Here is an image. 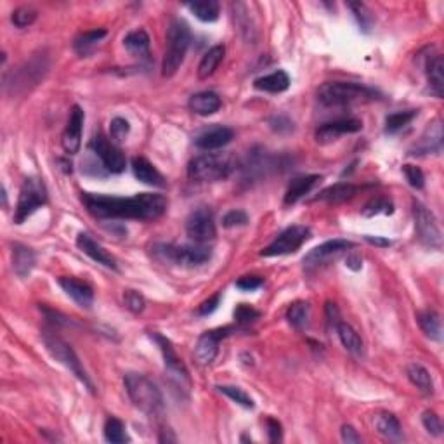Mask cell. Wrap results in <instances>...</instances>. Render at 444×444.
Segmentation results:
<instances>
[{"instance_id": "1", "label": "cell", "mask_w": 444, "mask_h": 444, "mask_svg": "<svg viewBox=\"0 0 444 444\" xmlns=\"http://www.w3.org/2000/svg\"><path fill=\"white\" fill-rule=\"evenodd\" d=\"M87 212L101 221H155L167 212V198L156 193H141L132 198L105 197V194L82 193Z\"/></svg>"}, {"instance_id": "2", "label": "cell", "mask_w": 444, "mask_h": 444, "mask_svg": "<svg viewBox=\"0 0 444 444\" xmlns=\"http://www.w3.org/2000/svg\"><path fill=\"white\" fill-rule=\"evenodd\" d=\"M130 401L149 419H162L165 411L163 396L153 380L143 373H127L124 378Z\"/></svg>"}, {"instance_id": "3", "label": "cell", "mask_w": 444, "mask_h": 444, "mask_svg": "<svg viewBox=\"0 0 444 444\" xmlns=\"http://www.w3.org/2000/svg\"><path fill=\"white\" fill-rule=\"evenodd\" d=\"M380 98V94L371 87L356 82H327L317 90V99L323 106L339 108V106L370 103Z\"/></svg>"}, {"instance_id": "4", "label": "cell", "mask_w": 444, "mask_h": 444, "mask_svg": "<svg viewBox=\"0 0 444 444\" xmlns=\"http://www.w3.org/2000/svg\"><path fill=\"white\" fill-rule=\"evenodd\" d=\"M235 167V156L229 153H204L187 163V177L198 182L222 181L231 175Z\"/></svg>"}, {"instance_id": "5", "label": "cell", "mask_w": 444, "mask_h": 444, "mask_svg": "<svg viewBox=\"0 0 444 444\" xmlns=\"http://www.w3.org/2000/svg\"><path fill=\"white\" fill-rule=\"evenodd\" d=\"M165 52L162 61V75L170 78L177 74L191 44V30L185 19H172L165 37Z\"/></svg>"}, {"instance_id": "6", "label": "cell", "mask_w": 444, "mask_h": 444, "mask_svg": "<svg viewBox=\"0 0 444 444\" xmlns=\"http://www.w3.org/2000/svg\"><path fill=\"white\" fill-rule=\"evenodd\" d=\"M153 257L163 264L182 267H197L205 264L212 257L210 248L200 243L194 245H174V243H155L151 247Z\"/></svg>"}, {"instance_id": "7", "label": "cell", "mask_w": 444, "mask_h": 444, "mask_svg": "<svg viewBox=\"0 0 444 444\" xmlns=\"http://www.w3.org/2000/svg\"><path fill=\"white\" fill-rule=\"evenodd\" d=\"M42 339H44V344H45V347H47L49 354H51L57 363H61L64 368L70 370L71 373H74L75 377L94 394L95 389H94L93 380L89 378L87 371L83 370L82 363H80L76 352L71 349V346H68L61 337H57L56 333H51V332H44Z\"/></svg>"}, {"instance_id": "8", "label": "cell", "mask_w": 444, "mask_h": 444, "mask_svg": "<svg viewBox=\"0 0 444 444\" xmlns=\"http://www.w3.org/2000/svg\"><path fill=\"white\" fill-rule=\"evenodd\" d=\"M49 194L44 181L38 177H26L19 191L18 205L14 210V222L23 224L35 210L47 204Z\"/></svg>"}, {"instance_id": "9", "label": "cell", "mask_w": 444, "mask_h": 444, "mask_svg": "<svg viewBox=\"0 0 444 444\" xmlns=\"http://www.w3.org/2000/svg\"><path fill=\"white\" fill-rule=\"evenodd\" d=\"M49 68V59L45 54H38L35 57L28 61V63L23 64L21 68L13 74V78L6 80L4 82V87L6 90H9L11 94H19V93H26L32 87H35L44 75L47 74Z\"/></svg>"}, {"instance_id": "10", "label": "cell", "mask_w": 444, "mask_h": 444, "mask_svg": "<svg viewBox=\"0 0 444 444\" xmlns=\"http://www.w3.org/2000/svg\"><path fill=\"white\" fill-rule=\"evenodd\" d=\"M413 219H415L416 238L420 243L428 248L441 250L443 248V231L434 214L420 201L413 200Z\"/></svg>"}, {"instance_id": "11", "label": "cell", "mask_w": 444, "mask_h": 444, "mask_svg": "<svg viewBox=\"0 0 444 444\" xmlns=\"http://www.w3.org/2000/svg\"><path fill=\"white\" fill-rule=\"evenodd\" d=\"M311 238V229L308 226H290L285 231L279 233L276 240L260 252L262 257H279L297 252L302 245Z\"/></svg>"}, {"instance_id": "12", "label": "cell", "mask_w": 444, "mask_h": 444, "mask_svg": "<svg viewBox=\"0 0 444 444\" xmlns=\"http://www.w3.org/2000/svg\"><path fill=\"white\" fill-rule=\"evenodd\" d=\"M186 233L194 243H209L216 238V219L209 206H198L189 214L186 221Z\"/></svg>"}, {"instance_id": "13", "label": "cell", "mask_w": 444, "mask_h": 444, "mask_svg": "<svg viewBox=\"0 0 444 444\" xmlns=\"http://www.w3.org/2000/svg\"><path fill=\"white\" fill-rule=\"evenodd\" d=\"M89 148L110 174H122L125 170V167H127V160H125L124 153L115 146L113 143L106 141V137H103L101 134L93 137Z\"/></svg>"}, {"instance_id": "14", "label": "cell", "mask_w": 444, "mask_h": 444, "mask_svg": "<svg viewBox=\"0 0 444 444\" xmlns=\"http://www.w3.org/2000/svg\"><path fill=\"white\" fill-rule=\"evenodd\" d=\"M235 330L233 327H224L217 328V330L205 332L204 335L198 339L197 346H194V361L201 366H209L216 361L217 354H219V344L222 339H226L228 335H231V332Z\"/></svg>"}, {"instance_id": "15", "label": "cell", "mask_w": 444, "mask_h": 444, "mask_svg": "<svg viewBox=\"0 0 444 444\" xmlns=\"http://www.w3.org/2000/svg\"><path fill=\"white\" fill-rule=\"evenodd\" d=\"M151 340L156 344V346L160 347V351H162V356H163V361H165V368L170 371L172 377L177 378L179 382H186V384H189V373H187L185 363L181 361V358L177 356V352H175L174 346H172L170 340L167 339V337H163L162 333H151Z\"/></svg>"}, {"instance_id": "16", "label": "cell", "mask_w": 444, "mask_h": 444, "mask_svg": "<svg viewBox=\"0 0 444 444\" xmlns=\"http://www.w3.org/2000/svg\"><path fill=\"white\" fill-rule=\"evenodd\" d=\"M349 248H354V243L349 240H330L325 241L320 247L312 248L308 255L304 257V269L305 271H312L316 267H320L321 264L327 262L328 259L333 257V255H339L342 252L349 250Z\"/></svg>"}, {"instance_id": "17", "label": "cell", "mask_w": 444, "mask_h": 444, "mask_svg": "<svg viewBox=\"0 0 444 444\" xmlns=\"http://www.w3.org/2000/svg\"><path fill=\"white\" fill-rule=\"evenodd\" d=\"M363 129V122L358 118H340V120L328 122L316 130L315 139L317 144H330L342 137L344 134H356Z\"/></svg>"}, {"instance_id": "18", "label": "cell", "mask_w": 444, "mask_h": 444, "mask_svg": "<svg viewBox=\"0 0 444 444\" xmlns=\"http://www.w3.org/2000/svg\"><path fill=\"white\" fill-rule=\"evenodd\" d=\"M83 120H86V113L75 105L70 111V118H68L66 129L63 132V149L68 155H76L82 146V130H83Z\"/></svg>"}, {"instance_id": "19", "label": "cell", "mask_w": 444, "mask_h": 444, "mask_svg": "<svg viewBox=\"0 0 444 444\" xmlns=\"http://www.w3.org/2000/svg\"><path fill=\"white\" fill-rule=\"evenodd\" d=\"M443 124L441 120H434L432 124H428V127L423 132V136L420 137L419 144L411 149L409 155L413 156H423V155H439L443 151Z\"/></svg>"}, {"instance_id": "20", "label": "cell", "mask_w": 444, "mask_h": 444, "mask_svg": "<svg viewBox=\"0 0 444 444\" xmlns=\"http://www.w3.org/2000/svg\"><path fill=\"white\" fill-rule=\"evenodd\" d=\"M76 247H78L83 254L89 255L94 262L101 264V266L108 267L111 271H118L117 260H115L113 255H111L108 250H105V247L99 245L98 241H95L90 235H87V233H80V235L76 236Z\"/></svg>"}, {"instance_id": "21", "label": "cell", "mask_w": 444, "mask_h": 444, "mask_svg": "<svg viewBox=\"0 0 444 444\" xmlns=\"http://www.w3.org/2000/svg\"><path fill=\"white\" fill-rule=\"evenodd\" d=\"M57 283L66 292V296L71 300H75L80 308L90 309V305L94 304V290L89 283L80 281V279L71 276H61Z\"/></svg>"}, {"instance_id": "22", "label": "cell", "mask_w": 444, "mask_h": 444, "mask_svg": "<svg viewBox=\"0 0 444 444\" xmlns=\"http://www.w3.org/2000/svg\"><path fill=\"white\" fill-rule=\"evenodd\" d=\"M276 167V158L271 155H267L266 151H254L248 153L247 162L243 163V172H245V179L247 181H254V179H260L262 175H266L271 168Z\"/></svg>"}, {"instance_id": "23", "label": "cell", "mask_w": 444, "mask_h": 444, "mask_svg": "<svg viewBox=\"0 0 444 444\" xmlns=\"http://www.w3.org/2000/svg\"><path fill=\"white\" fill-rule=\"evenodd\" d=\"M235 137V132L229 127H214L201 132L200 136L194 139V144H197L200 149H205V151H214V149L224 148L226 144H229Z\"/></svg>"}, {"instance_id": "24", "label": "cell", "mask_w": 444, "mask_h": 444, "mask_svg": "<svg viewBox=\"0 0 444 444\" xmlns=\"http://www.w3.org/2000/svg\"><path fill=\"white\" fill-rule=\"evenodd\" d=\"M132 172L136 175L137 181H141L143 185L153 186V187H165V177L160 174V170L153 165L151 162H148L143 156H137L132 160Z\"/></svg>"}, {"instance_id": "25", "label": "cell", "mask_w": 444, "mask_h": 444, "mask_svg": "<svg viewBox=\"0 0 444 444\" xmlns=\"http://www.w3.org/2000/svg\"><path fill=\"white\" fill-rule=\"evenodd\" d=\"M35 252L21 243L13 245V269L19 278H28L35 267Z\"/></svg>"}, {"instance_id": "26", "label": "cell", "mask_w": 444, "mask_h": 444, "mask_svg": "<svg viewBox=\"0 0 444 444\" xmlns=\"http://www.w3.org/2000/svg\"><path fill=\"white\" fill-rule=\"evenodd\" d=\"M320 181H321V175H316V174L302 175V177L293 179L285 193V205H296L297 201H300L302 198L305 197V194L311 193L312 187H315Z\"/></svg>"}, {"instance_id": "27", "label": "cell", "mask_w": 444, "mask_h": 444, "mask_svg": "<svg viewBox=\"0 0 444 444\" xmlns=\"http://www.w3.org/2000/svg\"><path fill=\"white\" fill-rule=\"evenodd\" d=\"M124 45L129 51L130 56L137 57L141 61H149V47H151V40H149V35L144 30H134L125 35L124 38Z\"/></svg>"}, {"instance_id": "28", "label": "cell", "mask_w": 444, "mask_h": 444, "mask_svg": "<svg viewBox=\"0 0 444 444\" xmlns=\"http://www.w3.org/2000/svg\"><path fill=\"white\" fill-rule=\"evenodd\" d=\"M426 74L428 87H431V93L434 94L436 98L441 99L444 94V59L441 54L428 57L426 64Z\"/></svg>"}, {"instance_id": "29", "label": "cell", "mask_w": 444, "mask_h": 444, "mask_svg": "<svg viewBox=\"0 0 444 444\" xmlns=\"http://www.w3.org/2000/svg\"><path fill=\"white\" fill-rule=\"evenodd\" d=\"M222 101L216 93H210V90H204V93H198L191 95L189 99V110L194 115H200V117H209V115L217 113L221 110Z\"/></svg>"}, {"instance_id": "30", "label": "cell", "mask_w": 444, "mask_h": 444, "mask_svg": "<svg viewBox=\"0 0 444 444\" xmlns=\"http://www.w3.org/2000/svg\"><path fill=\"white\" fill-rule=\"evenodd\" d=\"M373 423L378 434L384 436L389 441H401V439H403V428H401L397 416L392 415V413L389 411L378 413V415H375Z\"/></svg>"}, {"instance_id": "31", "label": "cell", "mask_w": 444, "mask_h": 444, "mask_svg": "<svg viewBox=\"0 0 444 444\" xmlns=\"http://www.w3.org/2000/svg\"><path fill=\"white\" fill-rule=\"evenodd\" d=\"M333 328L337 330V335H339L342 346L346 347L351 354L359 356V358L365 354V344H363V339L359 337V333L351 327V325L344 323V321L340 320Z\"/></svg>"}, {"instance_id": "32", "label": "cell", "mask_w": 444, "mask_h": 444, "mask_svg": "<svg viewBox=\"0 0 444 444\" xmlns=\"http://www.w3.org/2000/svg\"><path fill=\"white\" fill-rule=\"evenodd\" d=\"M356 193H358V187L354 185H351V182H339V185H333L330 187H325L323 191H320L315 200L328 201V204L337 205L354 198Z\"/></svg>"}, {"instance_id": "33", "label": "cell", "mask_w": 444, "mask_h": 444, "mask_svg": "<svg viewBox=\"0 0 444 444\" xmlns=\"http://www.w3.org/2000/svg\"><path fill=\"white\" fill-rule=\"evenodd\" d=\"M254 86H255V89L262 90V93H269V94L285 93V90L290 87V76L286 75L283 70H278L269 75L260 76V78L255 80Z\"/></svg>"}, {"instance_id": "34", "label": "cell", "mask_w": 444, "mask_h": 444, "mask_svg": "<svg viewBox=\"0 0 444 444\" xmlns=\"http://www.w3.org/2000/svg\"><path fill=\"white\" fill-rule=\"evenodd\" d=\"M224 56H226V47L222 44L210 47L209 51L205 52V56L201 57L200 64H198V78L205 80L216 74V70L219 68V64L222 63V59H224Z\"/></svg>"}, {"instance_id": "35", "label": "cell", "mask_w": 444, "mask_h": 444, "mask_svg": "<svg viewBox=\"0 0 444 444\" xmlns=\"http://www.w3.org/2000/svg\"><path fill=\"white\" fill-rule=\"evenodd\" d=\"M407 375H408L409 382H411V384L415 385L420 392H423L426 396H432V394H434V380H432L428 370L423 368L422 365H419V363H411V365H408Z\"/></svg>"}, {"instance_id": "36", "label": "cell", "mask_w": 444, "mask_h": 444, "mask_svg": "<svg viewBox=\"0 0 444 444\" xmlns=\"http://www.w3.org/2000/svg\"><path fill=\"white\" fill-rule=\"evenodd\" d=\"M187 9L194 14L200 21L204 23H214L219 19L221 6L216 0H200V2H189L186 4Z\"/></svg>"}, {"instance_id": "37", "label": "cell", "mask_w": 444, "mask_h": 444, "mask_svg": "<svg viewBox=\"0 0 444 444\" xmlns=\"http://www.w3.org/2000/svg\"><path fill=\"white\" fill-rule=\"evenodd\" d=\"M416 320H419L420 328H422V332L426 333L428 339L436 340V342H439V340H441L443 328H441V317H439L438 312L436 311L419 312Z\"/></svg>"}, {"instance_id": "38", "label": "cell", "mask_w": 444, "mask_h": 444, "mask_svg": "<svg viewBox=\"0 0 444 444\" xmlns=\"http://www.w3.org/2000/svg\"><path fill=\"white\" fill-rule=\"evenodd\" d=\"M106 35H108L106 30H90V32L80 33V35L75 38L74 49L80 56H87Z\"/></svg>"}, {"instance_id": "39", "label": "cell", "mask_w": 444, "mask_h": 444, "mask_svg": "<svg viewBox=\"0 0 444 444\" xmlns=\"http://www.w3.org/2000/svg\"><path fill=\"white\" fill-rule=\"evenodd\" d=\"M416 115H419V111H415V110L396 111V113L389 115V117L385 118V134L394 136V134H397L399 130L408 127V125L415 120Z\"/></svg>"}, {"instance_id": "40", "label": "cell", "mask_w": 444, "mask_h": 444, "mask_svg": "<svg viewBox=\"0 0 444 444\" xmlns=\"http://www.w3.org/2000/svg\"><path fill=\"white\" fill-rule=\"evenodd\" d=\"M105 439L111 444H122L129 443L130 438L127 434V428H125L124 422L115 416H110L105 423Z\"/></svg>"}, {"instance_id": "41", "label": "cell", "mask_w": 444, "mask_h": 444, "mask_svg": "<svg viewBox=\"0 0 444 444\" xmlns=\"http://www.w3.org/2000/svg\"><path fill=\"white\" fill-rule=\"evenodd\" d=\"M309 311H311V308H309L308 302H293L286 311V320L293 328L302 330L309 321Z\"/></svg>"}, {"instance_id": "42", "label": "cell", "mask_w": 444, "mask_h": 444, "mask_svg": "<svg viewBox=\"0 0 444 444\" xmlns=\"http://www.w3.org/2000/svg\"><path fill=\"white\" fill-rule=\"evenodd\" d=\"M347 7L352 11V14H354L356 21H358L359 28L363 30L365 33H368L371 30V26H373V14H371V11L366 7V4L363 2H349L347 4Z\"/></svg>"}, {"instance_id": "43", "label": "cell", "mask_w": 444, "mask_h": 444, "mask_svg": "<svg viewBox=\"0 0 444 444\" xmlns=\"http://www.w3.org/2000/svg\"><path fill=\"white\" fill-rule=\"evenodd\" d=\"M37 18H38V11L35 9V7L23 6L14 11L13 16H11V21H13V25L16 26V28H28V26H32L33 23L37 21Z\"/></svg>"}, {"instance_id": "44", "label": "cell", "mask_w": 444, "mask_h": 444, "mask_svg": "<svg viewBox=\"0 0 444 444\" xmlns=\"http://www.w3.org/2000/svg\"><path fill=\"white\" fill-rule=\"evenodd\" d=\"M217 389H219V392L224 394V396H228L229 399L235 401L236 404H240V407L248 408V409H252L255 407L254 399H252V397L248 396L243 389L235 387V385H219Z\"/></svg>"}, {"instance_id": "45", "label": "cell", "mask_w": 444, "mask_h": 444, "mask_svg": "<svg viewBox=\"0 0 444 444\" xmlns=\"http://www.w3.org/2000/svg\"><path fill=\"white\" fill-rule=\"evenodd\" d=\"M233 11H235V21L241 35L247 38V40H254V28H250V18L247 16V7L243 4H235Z\"/></svg>"}, {"instance_id": "46", "label": "cell", "mask_w": 444, "mask_h": 444, "mask_svg": "<svg viewBox=\"0 0 444 444\" xmlns=\"http://www.w3.org/2000/svg\"><path fill=\"white\" fill-rule=\"evenodd\" d=\"M392 212H394L392 201L382 197H377V198H373V200H370L365 209H363V216L365 217H373V216H378V214H392Z\"/></svg>"}, {"instance_id": "47", "label": "cell", "mask_w": 444, "mask_h": 444, "mask_svg": "<svg viewBox=\"0 0 444 444\" xmlns=\"http://www.w3.org/2000/svg\"><path fill=\"white\" fill-rule=\"evenodd\" d=\"M129 132H130V124L127 120H125V118L117 117V118H113V120H111L110 137L115 144L124 143V141L127 139Z\"/></svg>"}, {"instance_id": "48", "label": "cell", "mask_w": 444, "mask_h": 444, "mask_svg": "<svg viewBox=\"0 0 444 444\" xmlns=\"http://www.w3.org/2000/svg\"><path fill=\"white\" fill-rule=\"evenodd\" d=\"M124 304L134 315H139L146 308V298L143 297V293L136 292V290H125L124 292Z\"/></svg>"}, {"instance_id": "49", "label": "cell", "mask_w": 444, "mask_h": 444, "mask_svg": "<svg viewBox=\"0 0 444 444\" xmlns=\"http://www.w3.org/2000/svg\"><path fill=\"white\" fill-rule=\"evenodd\" d=\"M403 174L409 186L415 187V189H423V186H426V175H423V172L419 167L407 163V165H403Z\"/></svg>"}, {"instance_id": "50", "label": "cell", "mask_w": 444, "mask_h": 444, "mask_svg": "<svg viewBox=\"0 0 444 444\" xmlns=\"http://www.w3.org/2000/svg\"><path fill=\"white\" fill-rule=\"evenodd\" d=\"M422 423H423V427H426V431L431 436H436V438L443 436V422H441V419H439V416L436 415L434 411H431V409L423 411Z\"/></svg>"}, {"instance_id": "51", "label": "cell", "mask_w": 444, "mask_h": 444, "mask_svg": "<svg viewBox=\"0 0 444 444\" xmlns=\"http://www.w3.org/2000/svg\"><path fill=\"white\" fill-rule=\"evenodd\" d=\"M260 312L257 309H254L252 305L247 304H240L238 308L235 309V320L238 321L240 325H250L254 323L255 320H259Z\"/></svg>"}, {"instance_id": "52", "label": "cell", "mask_w": 444, "mask_h": 444, "mask_svg": "<svg viewBox=\"0 0 444 444\" xmlns=\"http://www.w3.org/2000/svg\"><path fill=\"white\" fill-rule=\"evenodd\" d=\"M40 311L45 315V320H49V323L56 325V327H70V325H74L70 317L61 315L59 311H54V309L47 308L45 304L40 305Z\"/></svg>"}, {"instance_id": "53", "label": "cell", "mask_w": 444, "mask_h": 444, "mask_svg": "<svg viewBox=\"0 0 444 444\" xmlns=\"http://www.w3.org/2000/svg\"><path fill=\"white\" fill-rule=\"evenodd\" d=\"M248 222L247 212L243 210H231L222 217V226L224 228H238V226H245Z\"/></svg>"}, {"instance_id": "54", "label": "cell", "mask_w": 444, "mask_h": 444, "mask_svg": "<svg viewBox=\"0 0 444 444\" xmlns=\"http://www.w3.org/2000/svg\"><path fill=\"white\" fill-rule=\"evenodd\" d=\"M269 125L278 134L292 132L293 130V122L288 117H285V115H276V117L269 118Z\"/></svg>"}, {"instance_id": "55", "label": "cell", "mask_w": 444, "mask_h": 444, "mask_svg": "<svg viewBox=\"0 0 444 444\" xmlns=\"http://www.w3.org/2000/svg\"><path fill=\"white\" fill-rule=\"evenodd\" d=\"M264 285V278L260 276H243L236 281V288L243 290V292H254V290L260 288Z\"/></svg>"}, {"instance_id": "56", "label": "cell", "mask_w": 444, "mask_h": 444, "mask_svg": "<svg viewBox=\"0 0 444 444\" xmlns=\"http://www.w3.org/2000/svg\"><path fill=\"white\" fill-rule=\"evenodd\" d=\"M219 302H221V293H216V296L210 297L209 300L201 302V304L198 305V315L200 316L212 315V312L219 308Z\"/></svg>"}, {"instance_id": "57", "label": "cell", "mask_w": 444, "mask_h": 444, "mask_svg": "<svg viewBox=\"0 0 444 444\" xmlns=\"http://www.w3.org/2000/svg\"><path fill=\"white\" fill-rule=\"evenodd\" d=\"M266 426H267V434H269V441L271 443H278L281 441V423L274 419H267L266 420Z\"/></svg>"}, {"instance_id": "58", "label": "cell", "mask_w": 444, "mask_h": 444, "mask_svg": "<svg viewBox=\"0 0 444 444\" xmlns=\"http://www.w3.org/2000/svg\"><path fill=\"white\" fill-rule=\"evenodd\" d=\"M340 436H342L344 443H354V444L361 443V436H359L358 431L351 426H344L342 431H340Z\"/></svg>"}, {"instance_id": "59", "label": "cell", "mask_w": 444, "mask_h": 444, "mask_svg": "<svg viewBox=\"0 0 444 444\" xmlns=\"http://www.w3.org/2000/svg\"><path fill=\"white\" fill-rule=\"evenodd\" d=\"M327 317H328V323H330L332 327H335V325L340 321L339 308H337V305L333 304V302H328V304H327Z\"/></svg>"}, {"instance_id": "60", "label": "cell", "mask_w": 444, "mask_h": 444, "mask_svg": "<svg viewBox=\"0 0 444 444\" xmlns=\"http://www.w3.org/2000/svg\"><path fill=\"white\" fill-rule=\"evenodd\" d=\"M346 266L349 267L352 271H359L363 267V260L359 257L358 254H351L349 257L346 259Z\"/></svg>"}, {"instance_id": "61", "label": "cell", "mask_w": 444, "mask_h": 444, "mask_svg": "<svg viewBox=\"0 0 444 444\" xmlns=\"http://www.w3.org/2000/svg\"><path fill=\"white\" fill-rule=\"evenodd\" d=\"M365 240L368 241V243L375 245V247H390L392 245V241L387 240V238H380V236H365Z\"/></svg>"}]
</instances>
